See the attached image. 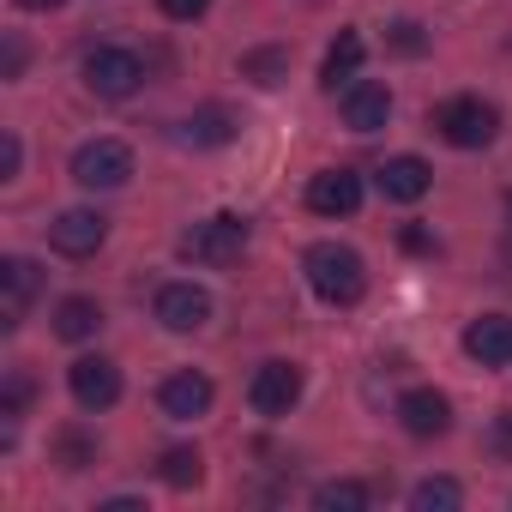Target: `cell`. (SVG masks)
I'll return each mask as SVG.
<instances>
[{"label":"cell","mask_w":512,"mask_h":512,"mask_svg":"<svg viewBox=\"0 0 512 512\" xmlns=\"http://www.w3.org/2000/svg\"><path fill=\"white\" fill-rule=\"evenodd\" d=\"M296 398H302V368H296V362H266V368H253L247 404L260 410V416H290Z\"/></svg>","instance_id":"obj_6"},{"label":"cell","mask_w":512,"mask_h":512,"mask_svg":"<svg viewBox=\"0 0 512 512\" xmlns=\"http://www.w3.org/2000/svg\"><path fill=\"white\" fill-rule=\"evenodd\" d=\"M290 73V55L284 49H253V55H241V79H253V85H278Z\"/></svg>","instance_id":"obj_22"},{"label":"cell","mask_w":512,"mask_h":512,"mask_svg":"<svg viewBox=\"0 0 512 512\" xmlns=\"http://www.w3.org/2000/svg\"><path fill=\"white\" fill-rule=\"evenodd\" d=\"M428 187H434V169H428L422 157H392V163L380 169V193L398 199V205H416Z\"/></svg>","instance_id":"obj_16"},{"label":"cell","mask_w":512,"mask_h":512,"mask_svg":"<svg viewBox=\"0 0 512 512\" xmlns=\"http://www.w3.org/2000/svg\"><path fill=\"white\" fill-rule=\"evenodd\" d=\"M181 139L199 145V151H211V145H229L235 139V121H229V109H199V115H187Z\"/></svg>","instance_id":"obj_19"},{"label":"cell","mask_w":512,"mask_h":512,"mask_svg":"<svg viewBox=\"0 0 512 512\" xmlns=\"http://www.w3.org/2000/svg\"><path fill=\"white\" fill-rule=\"evenodd\" d=\"M85 458H91V446L79 434H61V470H85Z\"/></svg>","instance_id":"obj_26"},{"label":"cell","mask_w":512,"mask_h":512,"mask_svg":"<svg viewBox=\"0 0 512 512\" xmlns=\"http://www.w3.org/2000/svg\"><path fill=\"white\" fill-rule=\"evenodd\" d=\"M434 127H440L446 145H458V151H482V145L494 139L500 115H494V103H482V97H446V103L434 109Z\"/></svg>","instance_id":"obj_2"},{"label":"cell","mask_w":512,"mask_h":512,"mask_svg":"<svg viewBox=\"0 0 512 512\" xmlns=\"http://www.w3.org/2000/svg\"><path fill=\"white\" fill-rule=\"evenodd\" d=\"M133 175V151L121 139H91L73 151V181L91 187V193H109V187H127Z\"/></svg>","instance_id":"obj_5"},{"label":"cell","mask_w":512,"mask_h":512,"mask_svg":"<svg viewBox=\"0 0 512 512\" xmlns=\"http://www.w3.org/2000/svg\"><path fill=\"white\" fill-rule=\"evenodd\" d=\"M19 163H25V151H19V139L7 133V139H0V181H13V175H19Z\"/></svg>","instance_id":"obj_27"},{"label":"cell","mask_w":512,"mask_h":512,"mask_svg":"<svg viewBox=\"0 0 512 512\" xmlns=\"http://www.w3.org/2000/svg\"><path fill=\"white\" fill-rule=\"evenodd\" d=\"M43 290V272L31 260H0V314H7V332L25 326V308L37 302Z\"/></svg>","instance_id":"obj_10"},{"label":"cell","mask_w":512,"mask_h":512,"mask_svg":"<svg viewBox=\"0 0 512 512\" xmlns=\"http://www.w3.org/2000/svg\"><path fill=\"white\" fill-rule=\"evenodd\" d=\"M302 272H308L314 296L332 302V308H356L362 290H368L362 253H356V247H338V241H314V247H308V260H302Z\"/></svg>","instance_id":"obj_1"},{"label":"cell","mask_w":512,"mask_h":512,"mask_svg":"<svg viewBox=\"0 0 512 512\" xmlns=\"http://www.w3.org/2000/svg\"><path fill=\"white\" fill-rule=\"evenodd\" d=\"M19 7H25V13H55L61 0H19Z\"/></svg>","instance_id":"obj_31"},{"label":"cell","mask_w":512,"mask_h":512,"mask_svg":"<svg viewBox=\"0 0 512 512\" xmlns=\"http://www.w3.org/2000/svg\"><path fill=\"white\" fill-rule=\"evenodd\" d=\"M344 121H350L356 133H380V127L392 121V91L374 85V79H356V85L344 91Z\"/></svg>","instance_id":"obj_15"},{"label":"cell","mask_w":512,"mask_h":512,"mask_svg":"<svg viewBox=\"0 0 512 512\" xmlns=\"http://www.w3.org/2000/svg\"><path fill=\"white\" fill-rule=\"evenodd\" d=\"M85 85H91V97L121 103V97H133L145 85V61L133 49H91L85 55Z\"/></svg>","instance_id":"obj_4"},{"label":"cell","mask_w":512,"mask_h":512,"mask_svg":"<svg viewBox=\"0 0 512 512\" xmlns=\"http://www.w3.org/2000/svg\"><path fill=\"white\" fill-rule=\"evenodd\" d=\"M458 500H464V488L452 476H428V482L410 488V506L416 512H458Z\"/></svg>","instance_id":"obj_21"},{"label":"cell","mask_w":512,"mask_h":512,"mask_svg":"<svg viewBox=\"0 0 512 512\" xmlns=\"http://www.w3.org/2000/svg\"><path fill=\"white\" fill-rule=\"evenodd\" d=\"M241 247H247V223L229 217V211H217V217H205V223H193L181 235V253H187V260H199V266H235Z\"/></svg>","instance_id":"obj_3"},{"label":"cell","mask_w":512,"mask_h":512,"mask_svg":"<svg viewBox=\"0 0 512 512\" xmlns=\"http://www.w3.org/2000/svg\"><path fill=\"white\" fill-rule=\"evenodd\" d=\"M157 476H163L169 488H199V482H205V458H199V446H169L163 464H157Z\"/></svg>","instance_id":"obj_20"},{"label":"cell","mask_w":512,"mask_h":512,"mask_svg":"<svg viewBox=\"0 0 512 512\" xmlns=\"http://www.w3.org/2000/svg\"><path fill=\"white\" fill-rule=\"evenodd\" d=\"M314 506L320 512H362L368 506V488L362 482H320L314 488Z\"/></svg>","instance_id":"obj_23"},{"label":"cell","mask_w":512,"mask_h":512,"mask_svg":"<svg viewBox=\"0 0 512 512\" xmlns=\"http://www.w3.org/2000/svg\"><path fill=\"white\" fill-rule=\"evenodd\" d=\"M103 235H109V217H103V211H85V205H73V211H61V217L49 223V241H55V253H67V260L97 253Z\"/></svg>","instance_id":"obj_8"},{"label":"cell","mask_w":512,"mask_h":512,"mask_svg":"<svg viewBox=\"0 0 512 512\" xmlns=\"http://www.w3.org/2000/svg\"><path fill=\"white\" fill-rule=\"evenodd\" d=\"M157 404H163V416L193 422V416H205V410H211V380H205V374H193V368H181V374H169V380L157 386Z\"/></svg>","instance_id":"obj_13"},{"label":"cell","mask_w":512,"mask_h":512,"mask_svg":"<svg viewBox=\"0 0 512 512\" xmlns=\"http://www.w3.org/2000/svg\"><path fill=\"white\" fill-rule=\"evenodd\" d=\"M97 326H103V308H97L91 296H67V302L55 308V332H61L67 344H85V338H97Z\"/></svg>","instance_id":"obj_18"},{"label":"cell","mask_w":512,"mask_h":512,"mask_svg":"<svg viewBox=\"0 0 512 512\" xmlns=\"http://www.w3.org/2000/svg\"><path fill=\"white\" fill-rule=\"evenodd\" d=\"M398 422H404V434H416V440H440V434L452 428V404H446V392L416 386V392L398 398Z\"/></svg>","instance_id":"obj_9"},{"label":"cell","mask_w":512,"mask_h":512,"mask_svg":"<svg viewBox=\"0 0 512 512\" xmlns=\"http://www.w3.org/2000/svg\"><path fill=\"white\" fill-rule=\"evenodd\" d=\"M67 386H73L79 410H109V404L121 398V368H115L109 356H79V362L67 368Z\"/></svg>","instance_id":"obj_7"},{"label":"cell","mask_w":512,"mask_h":512,"mask_svg":"<svg viewBox=\"0 0 512 512\" xmlns=\"http://www.w3.org/2000/svg\"><path fill=\"white\" fill-rule=\"evenodd\" d=\"M308 205H314L320 217H350V211L362 205V175H350V169H320V175L308 181Z\"/></svg>","instance_id":"obj_12"},{"label":"cell","mask_w":512,"mask_h":512,"mask_svg":"<svg viewBox=\"0 0 512 512\" xmlns=\"http://www.w3.org/2000/svg\"><path fill=\"white\" fill-rule=\"evenodd\" d=\"M157 320H163L169 332H199V326L211 320V296H205L199 284H163V290H157Z\"/></svg>","instance_id":"obj_11"},{"label":"cell","mask_w":512,"mask_h":512,"mask_svg":"<svg viewBox=\"0 0 512 512\" xmlns=\"http://www.w3.org/2000/svg\"><path fill=\"white\" fill-rule=\"evenodd\" d=\"M392 49H398V55H422V25L398 19V25H392Z\"/></svg>","instance_id":"obj_25"},{"label":"cell","mask_w":512,"mask_h":512,"mask_svg":"<svg viewBox=\"0 0 512 512\" xmlns=\"http://www.w3.org/2000/svg\"><path fill=\"white\" fill-rule=\"evenodd\" d=\"M19 73H25V43L7 37V55H0V79H19Z\"/></svg>","instance_id":"obj_28"},{"label":"cell","mask_w":512,"mask_h":512,"mask_svg":"<svg viewBox=\"0 0 512 512\" xmlns=\"http://www.w3.org/2000/svg\"><path fill=\"white\" fill-rule=\"evenodd\" d=\"M205 7H211V0H163V13H169V19H199Z\"/></svg>","instance_id":"obj_29"},{"label":"cell","mask_w":512,"mask_h":512,"mask_svg":"<svg viewBox=\"0 0 512 512\" xmlns=\"http://www.w3.org/2000/svg\"><path fill=\"white\" fill-rule=\"evenodd\" d=\"M488 452H494V458H512V410H500V416L488 422Z\"/></svg>","instance_id":"obj_24"},{"label":"cell","mask_w":512,"mask_h":512,"mask_svg":"<svg viewBox=\"0 0 512 512\" xmlns=\"http://www.w3.org/2000/svg\"><path fill=\"white\" fill-rule=\"evenodd\" d=\"M25 398H31V380L13 374V386H7V410H25Z\"/></svg>","instance_id":"obj_30"},{"label":"cell","mask_w":512,"mask_h":512,"mask_svg":"<svg viewBox=\"0 0 512 512\" xmlns=\"http://www.w3.org/2000/svg\"><path fill=\"white\" fill-rule=\"evenodd\" d=\"M362 55H368V49H362V37H356V31H338V43L326 49L320 85H326V91H350V85H356V67H362Z\"/></svg>","instance_id":"obj_17"},{"label":"cell","mask_w":512,"mask_h":512,"mask_svg":"<svg viewBox=\"0 0 512 512\" xmlns=\"http://www.w3.org/2000/svg\"><path fill=\"white\" fill-rule=\"evenodd\" d=\"M464 356L482 362V368H506V362H512V320H506V314H482V320H470V332H464Z\"/></svg>","instance_id":"obj_14"}]
</instances>
